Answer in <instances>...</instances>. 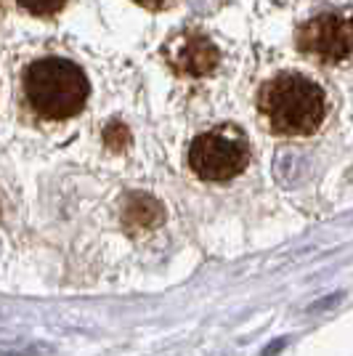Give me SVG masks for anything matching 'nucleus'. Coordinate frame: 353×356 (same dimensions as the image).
I'll use <instances>...</instances> for the list:
<instances>
[{
    "instance_id": "obj_9",
    "label": "nucleus",
    "mask_w": 353,
    "mask_h": 356,
    "mask_svg": "<svg viewBox=\"0 0 353 356\" xmlns=\"http://www.w3.org/2000/svg\"><path fill=\"white\" fill-rule=\"evenodd\" d=\"M0 11H3V0H0Z\"/></svg>"
},
{
    "instance_id": "obj_8",
    "label": "nucleus",
    "mask_w": 353,
    "mask_h": 356,
    "mask_svg": "<svg viewBox=\"0 0 353 356\" xmlns=\"http://www.w3.org/2000/svg\"><path fill=\"white\" fill-rule=\"evenodd\" d=\"M133 3L144 6V8H149V11H160V8H165L170 0H133Z\"/></svg>"
},
{
    "instance_id": "obj_6",
    "label": "nucleus",
    "mask_w": 353,
    "mask_h": 356,
    "mask_svg": "<svg viewBox=\"0 0 353 356\" xmlns=\"http://www.w3.org/2000/svg\"><path fill=\"white\" fill-rule=\"evenodd\" d=\"M125 223L128 226H154V223H160L162 218V210L160 205L151 200V197H144V194H133L131 200H128V205H125Z\"/></svg>"
},
{
    "instance_id": "obj_2",
    "label": "nucleus",
    "mask_w": 353,
    "mask_h": 356,
    "mask_svg": "<svg viewBox=\"0 0 353 356\" xmlns=\"http://www.w3.org/2000/svg\"><path fill=\"white\" fill-rule=\"evenodd\" d=\"M22 96L40 122H67L88 104V74L72 59L40 56L22 72Z\"/></svg>"
},
{
    "instance_id": "obj_1",
    "label": "nucleus",
    "mask_w": 353,
    "mask_h": 356,
    "mask_svg": "<svg viewBox=\"0 0 353 356\" xmlns=\"http://www.w3.org/2000/svg\"><path fill=\"white\" fill-rule=\"evenodd\" d=\"M255 109L263 128L277 138H309L329 115V99L311 74L281 70L258 88Z\"/></svg>"
},
{
    "instance_id": "obj_5",
    "label": "nucleus",
    "mask_w": 353,
    "mask_h": 356,
    "mask_svg": "<svg viewBox=\"0 0 353 356\" xmlns=\"http://www.w3.org/2000/svg\"><path fill=\"white\" fill-rule=\"evenodd\" d=\"M162 56H165V64L178 77H189V80L207 77V74L215 72L218 64H221L218 45L199 30L176 32L167 43L162 45Z\"/></svg>"
},
{
    "instance_id": "obj_7",
    "label": "nucleus",
    "mask_w": 353,
    "mask_h": 356,
    "mask_svg": "<svg viewBox=\"0 0 353 356\" xmlns=\"http://www.w3.org/2000/svg\"><path fill=\"white\" fill-rule=\"evenodd\" d=\"M69 0H16V6L30 16H38V19H51V16L61 14L67 8Z\"/></svg>"
},
{
    "instance_id": "obj_3",
    "label": "nucleus",
    "mask_w": 353,
    "mask_h": 356,
    "mask_svg": "<svg viewBox=\"0 0 353 356\" xmlns=\"http://www.w3.org/2000/svg\"><path fill=\"white\" fill-rule=\"evenodd\" d=\"M189 168L207 184H226L242 176L250 165V144L234 122H221L197 134L189 144Z\"/></svg>"
},
{
    "instance_id": "obj_4",
    "label": "nucleus",
    "mask_w": 353,
    "mask_h": 356,
    "mask_svg": "<svg viewBox=\"0 0 353 356\" xmlns=\"http://www.w3.org/2000/svg\"><path fill=\"white\" fill-rule=\"evenodd\" d=\"M295 48L319 67L353 61V8H324L295 30Z\"/></svg>"
}]
</instances>
